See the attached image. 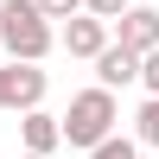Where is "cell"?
Returning <instances> with one entry per match:
<instances>
[{
    "instance_id": "cell-1",
    "label": "cell",
    "mask_w": 159,
    "mask_h": 159,
    "mask_svg": "<svg viewBox=\"0 0 159 159\" xmlns=\"http://www.w3.org/2000/svg\"><path fill=\"white\" fill-rule=\"evenodd\" d=\"M0 51H7V57L45 64L51 51H57V25H51V13L38 7V0H0Z\"/></svg>"
},
{
    "instance_id": "cell-2",
    "label": "cell",
    "mask_w": 159,
    "mask_h": 159,
    "mask_svg": "<svg viewBox=\"0 0 159 159\" xmlns=\"http://www.w3.org/2000/svg\"><path fill=\"white\" fill-rule=\"evenodd\" d=\"M115 121H121V108H115V89H108V83L83 89V96H70V108H64V147L89 153L96 140H108V134H115Z\"/></svg>"
},
{
    "instance_id": "cell-3",
    "label": "cell",
    "mask_w": 159,
    "mask_h": 159,
    "mask_svg": "<svg viewBox=\"0 0 159 159\" xmlns=\"http://www.w3.org/2000/svg\"><path fill=\"white\" fill-rule=\"evenodd\" d=\"M45 89H51V76L38 70L32 57H7V64H0V115H25V108H38V102H45Z\"/></svg>"
},
{
    "instance_id": "cell-4",
    "label": "cell",
    "mask_w": 159,
    "mask_h": 159,
    "mask_svg": "<svg viewBox=\"0 0 159 159\" xmlns=\"http://www.w3.org/2000/svg\"><path fill=\"white\" fill-rule=\"evenodd\" d=\"M108 32H115V19H102V13H70V19L57 25V45L70 51V57H96L102 45H108Z\"/></svg>"
},
{
    "instance_id": "cell-5",
    "label": "cell",
    "mask_w": 159,
    "mask_h": 159,
    "mask_svg": "<svg viewBox=\"0 0 159 159\" xmlns=\"http://www.w3.org/2000/svg\"><path fill=\"white\" fill-rule=\"evenodd\" d=\"M96 83H108V89H127V83H140V51H127L121 38H108V45L96 51Z\"/></svg>"
},
{
    "instance_id": "cell-6",
    "label": "cell",
    "mask_w": 159,
    "mask_h": 159,
    "mask_svg": "<svg viewBox=\"0 0 159 159\" xmlns=\"http://www.w3.org/2000/svg\"><path fill=\"white\" fill-rule=\"evenodd\" d=\"M19 140H25L32 153H57V147H64V115H45V102L25 108V115H19Z\"/></svg>"
},
{
    "instance_id": "cell-7",
    "label": "cell",
    "mask_w": 159,
    "mask_h": 159,
    "mask_svg": "<svg viewBox=\"0 0 159 159\" xmlns=\"http://www.w3.org/2000/svg\"><path fill=\"white\" fill-rule=\"evenodd\" d=\"M115 38H121L127 51H140V57H147V51L159 45V13H153V7H127L121 19H115Z\"/></svg>"
},
{
    "instance_id": "cell-8",
    "label": "cell",
    "mask_w": 159,
    "mask_h": 159,
    "mask_svg": "<svg viewBox=\"0 0 159 159\" xmlns=\"http://www.w3.org/2000/svg\"><path fill=\"white\" fill-rule=\"evenodd\" d=\"M134 140H140V147H159V96L140 102V115H134Z\"/></svg>"
},
{
    "instance_id": "cell-9",
    "label": "cell",
    "mask_w": 159,
    "mask_h": 159,
    "mask_svg": "<svg viewBox=\"0 0 159 159\" xmlns=\"http://www.w3.org/2000/svg\"><path fill=\"white\" fill-rule=\"evenodd\" d=\"M83 159H140V140H121V134H108V140H96Z\"/></svg>"
},
{
    "instance_id": "cell-10",
    "label": "cell",
    "mask_w": 159,
    "mask_h": 159,
    "mask_svg": "<svg viewBox=\"0 0 159 159\" xmlns=\"http://www.w3.org/2000/svg\"><path fill=\"white\" fill-rule=\"evenodd\" d=\"M140 83H147V96H159V45L140 57Z\"/></svg>"
},
{
    "instance_id": "cell-11",
    "label": "cell",
    "mask_w": 159,
    "mask_h": 159,
    "mask_svg": "<svg viewBox=\"0 0 159 159\" xmlns=\"http://www.w3.org/2000/svg\"><path fill=\"white\" fill-rule=\"evenodd\" d=\"M83 7H89V13H102V19H121L134 0H83Z\"/></svg>"
},
{
    "instance_id": "cell-12",
    "label": "cell",
    "mask_w": 159,
    "mask_h": 159,
    "mask_svg": "<svg viewBox=\"0 0 159 159\" xmlns=\"http://www.w3.org/2000/svg\"><path fill=\"white\" fill-rule=\"evenodd\" d=\"M38 7H45L51 19H70V13H83V0H38Z\"/></svg>"
},
{
    "instance_id": "cell-13",
    "label": "cell",
    "mask_w": 159,
    "mask_h": 159,
    "mask_svg": "<svg viewBox=\"0 0 159 159\" xmlns=\"http://www.w3.org/2000/svg\"><path fill=\"white\" fill-rule=\"evenodd\" d=\"M19 159H51V153H32V147H25V153H19Z\"/></svg>"
}]
</instances>
